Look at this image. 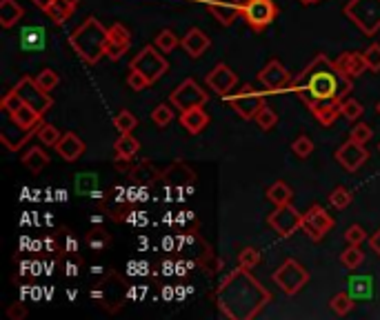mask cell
<instances>
[{
  "label": "cell",
  "instance_id": "cell-44",
  "mask_svg": "<svg viewBox=\"0 0 380 320\" xmlns=\"http://www.w3.org/2000/svg\"><path fill=\"white\" fill-rule=\"evenodd\" d=\"M127 85H129V89H132V92H143V89L149 87V80L143 74H140V72H136V69H129Z\"/></svg>",
  "mask_w": 380,
  "mask_h": 320
},
{
  "label": "cell",
  "instance_id": "cell-38",
  "mask_svg": "<svg viewBox=\"0 0 380 320\" xmlns=\"http://www.w3.org/2000/svg\"><path fill=\"white\" fill-rule=\"evenodd\" d=\"M36 83L45 89V92H54V89L58 87L60 83V76L54 72V69H43L38 76H36Z\"/></svg>",
  "mask_w": 380,
  "mask_h": 320
},
{
  "label": "cell",
  "instance_id": "cell-30",
  "mask_svg": "<svg viewBox=\"0 0 380 320\" xmlns=\"http://www.w3.org/2000/svg\"><path fill=\"white\" fill-rule=\"evenodd\" d=\"M340 263L347 269H358L365 263V252H360V245H349L343 254H340Z\"/></svg>",
  "mask_w": 380,
  "mask_h": 320
},
{
  "label": "cell",
  "instance_id": "cell-24",
  "mask_svg": "<svg viewBox=\"0 0 380 320\" xmlns=\"http://www.w3.org/2000/svg\"><path fill=\"white\" fill-rule=\"evenodd\" d=\"M25 16V9L16 0H0V25L5 29H12L20 18Z\"/></svg>",
  "mask_w": 380,
  "mask_h": 320
},
{
  "label": "cell",
  "instance_id": "cell-19",
  "mask_svg": "<svg viewBox=\"0 0 380 320\" xmlns=\"http://www.w3.org/2000/svg\"><path fill=\"white\" fill-rule=\"evenodd\" d=\"M307 107L312 109L314 118L318 120L323 127H332L336 123L340 114V103L338 100H312V103H307Z\"/></svg>",
  "mask_w": 380,
  "mask_h": 320
},
{
  "label": "cell",
  "instance_id": "cell-15",
  "mask_svg": "<svg viewBox=\"0 0 380 320\" xmlns=\"http://www.w3.org/2000/svg\"><path fill=\"white\" fill-rule=\"evenodd\" d=\"M205 83L218 96H227L229 92H234V87L238 85V76L232 67H227L225 63H218L212 72L205 76Z\"/></svg>",
  "mask_w": 380,
  "mask_h": 320
},
{
  "label": "cell",
  "instance_id": "cell-39",
  "mask_svg": "<svg viewBox=\"0 0 380 320\" xmlns=\"http://www.w3.org/2000/svg\"><path fill=\"white\" fill-rule=\"evenodd\" d=\"M260 263V252L254 247H245L243 252L238 254V267L243 269H254Z\"/></svg>",
  "mask_w": 380,
  "mask_h": 320
},
{
  "label": "cell",
  "instance_id": "cell-45",
  "mask_svg": "<svg viewBox=\"0 0 380 320\" xmlns=\"http://www.w3.org/2000/svg\"><path fill=\"white\" fill-rule=\"evenodd\" d=\"M345 238H347L349 245H363L365 240H367V232L360 225H352L345 232Z\"/></svg>",
  "mask_w": 380,
  "mask_h": 320
},
{
  "label": "cell",
  "instance_id": "cell-50",
  "mask_svg": "<svg viewBox=\"0 0 380 320\" xmlns=\"http://www.w3.org/2000/svg\"><path fill=\"white\" fill-rule=\"evenodd\" d=\"M376 112H378V114H380V103H378V107H376Z\"/></svg>",
  "mask_w": 380,
  "mask_h": 320
},
{
  "label": "cell",
  "instance_id": "cell-35",
  "mask_svg": "<svg viewBox=\"0 0 380 320\" xmlns=\"http://www.w3.org/2000/svg\"><path fill=\"white\" fill-rule=\"evenodd\" d=\"M332 312L334 314H338V316H345V314H349L352 312V307H354V298H352V294H345V292H340V294H336L334 298H332Z\"/></svg>",
  "mask_w": 380,
  "mask_h": 320
},
{
  "label": "cell",
  "instance_id": "cell-6",
  "mask_svg": "<svg viewBox=\"0 0 380 320\" xmlns=\"http://www.w3.org/2000/svg\"><path fill=\"white\" fill-rule=\"evenodd\" d=\"M274 283L285 296H296L309 283V272L298 260L289 258L274 272Z\"/></svg>",
  "mask_w": 380,
  "mask_h": 320
},
{
  "label": "cell",
  "instance_id": "cell-2",
  "mask_svg": "<svg viewBox=\"0 0 380 320\" xmlns=\"http://www.w3.org/2000/svg\"><path fill=\"white\" fill-rule=\"evenodd\" d=\"M269 300H272V294L252 276V269L243 267L229 274L216 292V303L223 309V314L236 320L256 318Z\"/></svg>",
  "mask_w": 380,
  "mask_h": 320
},
{
  "label": "cell",
  "instance_id": "cell-9",
  "mask_svg": "<svg viewBox=\"0 0 380 320\" xmlns=\"http://www.w3.org/2000/svg\"><path fill=\"white\" fill-rule=\"evenodd\" d=\"M14 92L23 98L29 107H34L36 112H40L43 116L54 107V98L49 96V92H45V89L36 83V78H32V76L20 78L16 83V87H14Z\"/></svg>",
  "mask_w": 380,
  "mask_h": 320
},
{
  "label": "cell",
  "instance_id": "cell-27",
  "mask_svg": "<svg viewBox=\"0 0 380 320\" xmlns=\"http://www.w3.org/2000/svg\"><path fill=\"white\" fill-rule=\"evenodd\" d=\"M23 163H25V167H27L32 174H40V172H43V169L47 167L49 156L45 154L43 147H32V149H29V152L23 156Z\"/></svg>",
  "mask_w": 380,
  "mask_h": 320
},
{
  "label": "cell",
  "instance_id": "cell-3",
  "mask_svg": "<svg viewBox=\"0 0 380 320\" xmlns=\"http://www.w3.org/2000/svg\"><path fill=\"white\" fill-rule=\"evenodd\" d=\"M107 43H109V29L94 16H87L74 29L72 36H69V45H72L76 56H80L89 65H96L105 56Z\"/></svg>",
  "mask_w": 380,
  "mask_h": 320
},
{
  "label": "cell",
  "instance_id": "cell-43",
  "mask_svg": "<svg viewBox=\"0 0 380 320\" xmlns=\"http://www.w3.org/2000/svg\"><path fill=\"white\" fill-rule=\"evenodd\" d=\"M374 136V129L369 127L367 123H356V127H352V132H349V138L356 140V143H369Z\"/></svg>",
  "mask_w": 380,
  "mask_h": 320
},
{
  "label": "cell",
  "instance_id": "cell-16",
  "mask_svg": "<svg viewBox=\"0 0 380 320\" xmlns=\"http://www.w3.org/2000/svg\"><path fill=\"white\" fill-rule=\"evenodd\" d=\"M258 80L265 89H269V92H280V89H285V87H292V76H289V72L278 63V60H269V63L260 69Z\"/></svg>",
  "mask_w": 380,
  "mask_h": 320
},
{
  "label": "cell",
  "instance_id": "cell-29",
  "mask_svg": "<svg viewBox=\"0 0 380 320\" xmlns=\"http://www.w3.org/2000/svg\"><path fill=\"white\" fill-rule=\"evenodd\" d=\"M36 136H38L40 143L47 145V147H56V145H58V140L63 138V134H60V129H58V127H54L52 123H40Z\"/></svg>",
  "mask_w": 380,
  "mask_h": 320
},
{
  "label": "cell",
  "instance_id": "cell-48",
  "mask_svg": "<svg viewBox=\"0 0 380 320\" xmlns=\"http://www.w3.org/2000/svg\"><path fill=\"white\" fill-rule=\"evenodd\" d=\"M32 3L40 9V12H47V9L49 7H52V3H54V0H32Z\"/></svg>",
  "mask_w": 380,
  "mask_h": 320
},
{
  "label": "cell",
  "instance_id": "cell-12",
  "mask_svg": "<svg viewBox=\"0 0 380 320\" xmlns=\"http://www.w3.org/2000/svg\"><path fill=\"white\" fill-rule=\"evenodd\" d=\"M229 103H232L234 112H236L240 118L254 120L256 114L265 107V96L260 94V92H256L254 87L245 85L243 89H240V92L232 94V98H229Z\"/></svg>",
  "mask_w": 380,
  "mask_h": 320
},
{
  "label": "cell",
  "instance_id": "cell-18",
  "mask_svg": "<svg viewBox=\"0 0 380 320\" xmlns=\"http://www.w3.org/2000/svg\"><path fill=\"white\" fill-rule=\"evenodd\" d=\"M129 47H132V34H129V29L120 23H114L109 27V43L105 49V56L109 60H118L129 52Z\"/></svg>",
  "mask_w": 380,
  "mask_h": 320
},
{
  "label": "cell",
  "instance_id": "cell-42",
  "mask_svg": "<svg viewBox=\"0 0 380 320\" xmlns=\"http://www.w3.org/2000/svg\"><path fill=\"white\" fill-rule=\"evenodd\" d=\"M365 60H367V67H369V72H374L378 74L380 72V45L378 43H372L367 49H365Z\"/></svg>",
  "mask_w": 380,
  "mask_h": 320
},
{
  "label": "cell",
  "instance_id": "cell-10",
  "mask_svg": "<svg viewBox=\"0 0 380 320\" xmlns=\"http://www.w3.org/2000/svg\"><path fill=\"white\" fill-rule=\"evenodd\" d=\"M207 100H209L207 92L196 83L194 78L183 80V83L169 94V103H172L176 109H180V112H187V109H194V107H203Z\"/></svg>",
  "mask_w": 380,
  "mask_h": 320
},
{
  "label": "cell",
  "instance_id": "cell-11",
  "mask_svg": "<svg viewBox=\"0 0 380 320\" xmlns=\"http://www.w3.org/2000/svg\"><path fill=\"white\" fill-rule=\"evenodd\" d=\"M267 223H269V227H272L278 236L289 238V236H294L300 227H303V216H300V212L292 203H289V205H278L274 212L267 216Z\"/></svg>",
  "mask_w": 380,
  "mask_h": 320
},
{
  "label": "cell",
  "instance_id": "cell-23",
  "mask_svg": "<svg viewBox=\"0 0 380 320\" xmlns=\"http://www.w3.org/2000/svg\"><path fill=\"white\" fill-rule=\"evenodd\" d=\"M180 125H183L192 136H196L209 125V116L203 107L187 109V112H180Z\"/></svg>",
  "mask_w": 380,
  "mask_h": 320
},
{
  "label": "cell",
  "instance_id": "cell-37",
  "mask_svg": "<svg viewBox=\"0 0 380 320\" xmlns=\"http://www.w3.org/2000/svg\"><path fill=\"white\" fill-rule=\"evenodd\" d=\"M340 114H343L347 120H358L360 116L365 114V109H363V105L358 103V100H354V98H345L343 103H340Z\"/></svg>",
  "mask_w": 380,
  "mask_h": 320
},
{
  "label": "cell",
  "instance_id": "cell-31",
  "mask_svg": "<svg viewBox=\"0 0 380 320\" xmlns=\"http://www.w3.org/2000/svg\"><path fill=\"white\" fill-rule=\"evenodd\" d=\"M136 125H138V120L129 109H123V112H118L114 116V127L118 129V134H132Z\"/></svg>",
  "mask_w": 380,
  "mask_h": 320
},
{
  "label": "cell",
  "instance_id": "cell-7",
  "mask_svg": "<svg viewBox=\"0 0 380 320\" xmlns=\"http://www.w3.org/2000/svg\"><path fill=\"white\" fill-rule=\"evenodd\" d=\"M276 18L278 5L274 0H243V20L252 32H265Z\"/></svg>",
  "mask_w": 380,
  "mask_h": 320
},
{
  "label": "cell",
  "instance_id": "cell-1",
  "mask_svg": "<svg viewBox=\"0 0 380 320\" xmlns=\"http://www.w3.org/2000/svg\"><path fill=\"white\" fill-rule=\"evenodd\" d=\"M292 89L305 105L312 100H338V103H343L352 94L354 78L340 72L334 60H329L325 54H318L305 67V72L292 80Z\"/></svg>",
  "mask_w": 380,
  "mask_h": 320
},
{
  "label": "cell",
  "instance_id": "cell-34",
  "mask_svg": "<svg viewBox=\"0 0 380 320\" xmlns=\"http://www.w3.org/2000/svg\"><path fill=\"white\" fill-rule=\"evenodd\" d=\"M254 120H256V125H258L260 129H263V132H269V129L276 127V123H278V114H276L269 105H265V107L256 114Z\"/></svg>",
  "mask_w": 380,
  "mask_h": 320
},
{
  "label": "cell",
  "instance_id": "cell-40",
  "mask_svg": "<svg viewBox=\"0 0 380 320\" xmlns=\"http://www.w3.org/2000/svg\"><path fill=\"white\" fill-rule=\"evenodd\" d=\"M292 152L298 156V158H307V156H312L314 152V140L309 138V136H298L294 143H292Z\"/></svg>",
  "mask_w": 380,
  "mask_h": 320
},
{
  "label": "cell",
  "instance_id": "cell-47",
  "mask_svg": "<svg viewBox=\"0 0 380 320\" xmlns=\"http://www.w3.org/2000/svg\"><path fill=\"white\" fill-rule=\"evenodd\" d=\"M369 245H372V249L380 256V227L374 232V236H369Z\"/></svg>",
  "mask_w": 380,
  "mask_h": 320
},
{
  "label": "cell",
  "instance_id": "cell-20",
  "mask_svg": "<svg viewBox=\"0 0 380 320\" xmlns=\"http://www.w3.org/2000/svg\"><path fill=\"white\" fill-rule=\"evenodd\" d=\"M336 67L340 69L343 74L352 76V78H358L367 72V60H365V54L363 52H343L336 60Z\"/></svg>",
  "mask_w": 380,
  "mask_h": 320
},
{
  "label": "cell",
  "instance_id": "cell-14",
  "mask_svg": "<svg viewBox=\"0 0 380 320\" xmlns=\"http://www.w3.org/2000/svg\"><path fill=\"white\" fill-rule=\"evenodd\" d=\"M367 158H369V152L365 149V145L356 143V140H352V138L345 140L336 152V160L343 165L345 172H352V174L358 172V169L367 163Z\"/></svg>",
  "mask_w": 380,
  "mask_h": 320
},
{
  "label": "cell",
  "instance_id": "cell-17",
  "mask_svg": "<svg viewBox=\"0 0 380 320\" xmlns=\"http://www.w3.org/2000/svg\"><path fill=\"white\" fill-rule=\"evenodd\" d=\"M207 12L223 27H232L238 16H243V0H212L207 3Z\"/></svg>",
  "mask_w": 380,
  "mask_h": 320
},
{
  "label": "cell",
  "instance_id": "cell-21",
  "mask_svg": "<svg viewBox=\"0 0 380 320\" xmlns=\"http://www.w3.org/2000/svg\"><path fill=\"white\" fill-rule=\"evenodd\" d=\"M180 45H183V49L187 52L189 58H200L209 49V45H212V38H209L203 29L194 27L185 34L183 40H180Z\"/></svg>",
  "mask_w": 380,
  "mask_h": 320
},
{
  "label": "cell",
  "instance_id": "cell-5",
  "mask_svg": "<svg viewBox=\"0 0 380 320\" xmlns=\"http://www.w3.org/2000/svg\"><path fill=\"white\" fill-rule=\"evenodd\" d=\"M163 52L156 47V45H147L138 52V56H134L132 65H129V69H136V72L143 74L149 85H154L156 80L163 78L167 72H169V63L165 56H160Z\"/></svg>",
  "mask_w": 380,
  "mask_h": 320
},
{
  "label": "cell",
  "instance_id": "cell-13",
  "mask_svg": "<svg viewBox=\"0 0 380 320\" xmlns=\"http://www.w3.org/2000/svg\"><path fill=\"white\" fill-rule=\"evenodd\" d=\"M332 227H334V218L329 216L320 205H312L303 214V227H300V229H303V232L312 240H316V243H318V240H323L325 234Z\"/></svg>",
  "mask_w": 380,
  "mask_h": 320
},
{
  "label": "cell",
  "instance_id": "cell-46",
  "mask_svg": "<svg viewBox=\"0 0 380 320\" xmlns=\"http://www.w3.org/2000/svg\"><path fill=\"white\" fill-rule=\"evenodd\" d=\"M7 316H9V318H14V320H16V318L20 320V318H25V316H27V309H25L23 305H20V303H14V305H9Z\"/></svg>",
  "mask_w": 380,
  "mask_h": 320
},
{
  "label": "cell",
  "instance_id": "cell-22",
  "mask_svg": "<svg viewBox=\"0 0 380 320\" xmlns=\"http://www.w3.org/2000/svg\"><path fill=\"white\" fill-rule=\"evenodd\" d=\"M56 152H58L60 158L67 160V163H74V160H78L80 156L85 154V143L74 132H67V134H63V138L58 140Z\"/></svg>",
  "mask_w": 380,
  "mask_h": 320
},
{
  "label": "cell",
  "instance_id": "cell-36",
  "mask_svg": "<svg viewBox=\"0 0 380 320\" xmlns=\"http://www.w3.org/2000/svg\"><path fill=\"white\" fill-rule=\"evenodd\" d=\"M352 192L347 187H336L332 194H329V205L336 207V209H345L352 205Z\"/></svg>",
  "mask_w": 380,
  "mask_h": 320
},
{
  "label": "cell",
  "instance_id": "cell-25",
  "mask_svg": "<svg viewBox=\"0 0 380 320\" xmlns=\"http://www.w3.org/2000/svg\"><path fill=\"white\" fill-rule=\"evenodd\" d=\"M76 7H78V5H74L72 0H54L52 7H49L45 14H47L49 18H52L56 25H63L67 18L74 16Z\"/></svg>",
  "mask_w": 380,
  "mask_h": 320
},
{
  "label": "cell",
  "instance_id": "cell-26",
  "mask_svg": "<svg viewBox=\"0 0 380 320\" xmlns=\"http://www.w3.org/2000/svg\"><path fill=\"white\" fill-rule=\"evenodd\" d=\"M267 198L272 200L276 207L278 205H289L292 203V198H294V192H292V187L285 183V180H276L274 185L267 187Z\"/></svg>",
  "mask_w": 380,
  "mask_h": 320
},
{
  "label": "cell",
  "instance_id": "cell-33",
  "mask_svg": "<svg viewBox=\"0 0 380 320\" xmlns=\"http://www.w3.org/2000/svg\"><path fill=\"white\" fill-rule=\"evenodd\" d=\"M172 120H174V109L169 107V105H163V103H160V105H156V107L152 109V123H154L156 127L163 129V127H167L169 123H172Z\"/></svg>",
  "mask_w": 380,
  "mask_h": 320
},
{
  "label": "cell",
  "instance_id": "cell-28",
  "mask_svg": "<svg viewBox=\"0 0 380 320\" xmlns=\"http://www.w3.org/2000/svg\"><path fill=\"white\" fill-rule=\"evenodd\" d=\"M114 147H116V156H120V158H129V160H132V158L140 152L138 138L132 136V134H120Z\"/></svg>",
  "mask_w": 380,
  "mask_h": 320
},
{
  "label": "cell",
  "instance_id": "cell-41",
  "mask_svg": "<svg viewBox=\"0 0 380 320\" xmlns=\"http://www.w3.org/2000/svg\"><path fill=\"white\" fill-rule=\"evenodd\" d=\"M43 29H25L23 32V47L25 49H40L43 47Z\"/></svg>",
  "mask_w": 380,
  "mask_h": 320
},
{
  "label": "cell",
  "instance_id": "cell-49",
  "mask_svg": "<svg viewBox=\"0 0 380 320\" xmlns=\"http://www.w3.org/2000/svg\"><path fill=\"white\" fill-rule=\"evenodd\" d=\"M303 5H314V3H318V0H300Z\"/></svg>",
  "mask_w": 380,
  "mask_h": 320
},
{
  "label": "cell",
  "instance_id": "cell-51",
  "mask_svg": "<svg viewBox=\"0 0 380 320\" xmlns=\"http://www.w3.org/2000/svg\"><path fill=\"white\" fill-rule=\"evenodd\" d=\"M378 149H380V145H378Z\"/></svg>",
  "mask_w": 380,
  "mask_h": 320
},
{
  "label": "cell",
  "instance_id": "cell-4",
  "mask_svg": "<svg viewBox=\"0 0 380 320\" xmlns=\"http://www.w3.org/2000/svg\"><path fill=\"white\" fill-rule=\"evenodd\" d=\"M345 16L369 38L380 32V0H349Z\"/></svg>",
  "mask_w": 380,
  "mask_h": 320
},
{
  "label": "cell",
  "instance_id": "cell-8",
  "mask_svg": "<svg viewBox=\"0 0 380 320\" xmlns=\"http://www.w3.org/2000/svg\"><path fill=\"white\" fill-rule=\"evenodd\" d=\"M0 107H3V112L12 116V120H16L20 127H27V129L40 127V118H43V114L36 112L34 107H29L25 100L14 92V89L9 94H5Z\"/></svg>",
  "mask_w": 380,
  "mask_h": 320
},
{
  "label": "cell",
  "instance_id": "cell-32",
  "mask_svg": "<svg viewBox=\"0 0 380 320\" xmlns=\"http://www.w3.org/2000/svg\"><path fill=\"white\" fill-rule=\"evenodd\" d=\"M154 45H156L163 54H169V52H174V49L178 47V36L172 32V29H163V32L156 34Z\"/></svg>",
  "mask_w": 380,
  "mask_h": 320
}]
</instances>
